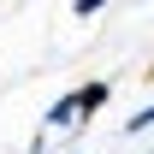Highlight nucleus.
I'll return each instance as SVG.
<instances>
[{"label": "nucleus", "instance_id": "1", "mask_svg": "<svg viewBox=\"0 0 154 154\" xmlns=\"http://www.w3.org/2000/svg\"><path fill=\"white\" fill-rule=\"evenodd\" d=\"M107 95H113L107 83H83V89H77V113H83V119L101 113V107H107Z\"/></svg>", "mask_w": 154, "mask_h": 154}, {"label": "nucleus", "instance_id": "2", "mask_svg": "<svg viewBox=\"0 0 154 154\" xmlns=\"http://www.w3.org/2000/svg\"><path fill=\"white\" fill-rule=\"evenodd\" d=\"M71 119H77V89H71V95H59L54 107H48V125H71Z\"/></svg>", "mask_w": 154, "mask_h": 154}, {"label": "nucleus", "instance_id": "3", "mask_svg": "<svg viewBox=\"0 0 154 154\" xmlns=\"http://www.w3.org/2000/svg\"><path fill=\"white\" fill-rule=\"evenodd\" d=\"M101 6H107V0H71V12H77V18H95Z\"/></svg>", "mask_w": 154, "mask_h": 154}, {"label": "nucleus", "instance_id": "4", "mask_svg": "<svg viewBox=\"0 0 154 154\" xmlns=\"http://www.w3.org/2000/svg\"><path fill=\"white\" fill-rule=\"evenodd\" d=\"M148 125H154V107H142V113L131 119V136H136V131H148Z\"/></svg>", "mask_w": 154, "mask_h": 154}]
</instances>
